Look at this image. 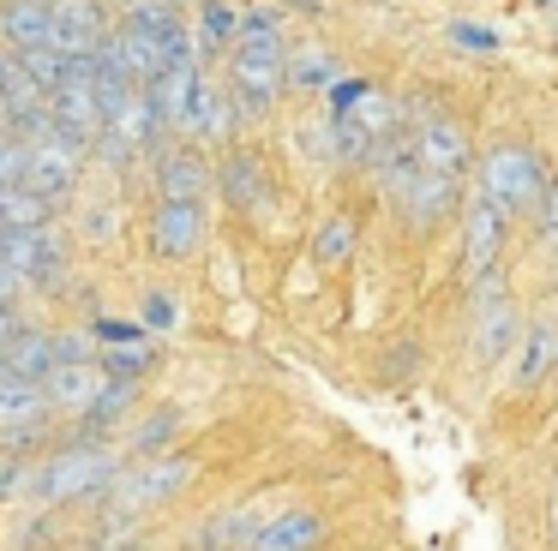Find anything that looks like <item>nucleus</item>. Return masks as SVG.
Returning a JSON list of instances; mask_svg holds the SVG:
<instances>
[{
  "label": "nucleus",
  "mask_w": 558,
  "mask_h": 551,
  "mask_svg": "<svg viewBox=\"0 0 558 551\" xmlns=\"http://www.w3.org/2000/svg\"><path fill=\"white\" fill-rule=\"evenodd\" d=\"M229 90H234V102H241V114H265V108L289 90V54H282V19H277V7L241 12Z\"/></svg>",
  "instance_id": "1"
},
{
  "label": "nucleus",
  "mask_w": 558,
  "mask_h": 551,
  "mask_svg": "<svg viewBox=\"0 0 558 551\" xmlns=\"http://www.w3.org/2000/svg\"><path fill=\"white\" fill-rule=\"evenodd\" d=\"M541 192H546V168L529 144H498V150L481 156V198L493 204L505 222L529 210Z\"/></svg>",
  "instance_id": "2"
},
{
  "label": "nucleus",
  "mask_w": 558,
  "mask_h": 551,
  "mask_svg": "<svg viewBox=\"0 0 558 551\" xmlns=\"http://www.w3.org/2000/svg\"><path fill=\"white\" fill-rule=\"evenodd\" d=\"M114 479H121V455L102 443H78V450L54 455L49 467H37V503H85L109 491Z\"/></svg>",
  "instance_id": "3"
},
{
  "label": "nucleus",
  "mask_w": 558,
  "mask_h": 551,
  "mask_svg": "<svg viewBox=\"0 0 558 551\" xmlns=\"http://www.w3.org/2000/svg\"><path fill=\"white\" fill-rule=\"evenodd\" d=\"M0 264L31 287H61L66 282V240L54 228H7L0 234Z\"/></svg>",
  "instance_id": "4"
},
{
  "label": "nucleus",
  "mask_w": 558,
  "mask_h": 551,
  "mask_svg": "<svg viewBox=\"0 0 558 551\" xmlns=\"http://www.w3.org/2000/svg\"><path fill=\"white\" fill-rule=\"evenodd\" d=\"M193 486V462L186 455H145V467L114 479V510H157V503L181 498Z\"/></svg>",
  "instance_id": "5"
},
{
  "label": "nucleus",
  "mask_w": 558,
  "mask_h": 551,
  "mask_svg": "<svg viewBox=\"0 0 558 551\" xmlns=\"http://www.w3.org/2000/svg\"><path fill=\"white\" fill-rule=\"evenodd\" d=\"M78 174H85V144H73L61 126H54L49 138L25 144V186H37L43 198L61 204L66 192L78 186Z\"/></svg>",
  "instance_id": "6"
},
{
  "label": "nucleus",
  "mask_w": 558,
  "mask_h": 551,
  "mask_svg": "<svg viewBox=\"0 0 558 551\" xmlns=\"http://www.w3.org/2000/svg\"><path fill=\"white\" fill-rule=\"evenodd\" d=\"M114 36L109 24V0H54V54H102V42Z\"/></svg>",
  "instance_id": "7"
},
{
  "label": "nucleus",
  "mask_w": 558,
  "mask_h": 551,
  "mask_svg": "<svg viewBox=\"0 0 558 551\" xmlns=\"http://www.w3.org/2000/svg\"><path fill=\"white\" fill-rule=\"evenodd\" d=\"M414 156H421L433 174H450V180H462L469 174V132H462V120H450V114H426L421 126H414Z\"/></svg>",
  "instance_id": "8"
},
{
  "label": "nucleus",
  "mask_w": 558,
  "mask_h": 551,
  "mask_svg": "<svg viewBox=\"0 0 558 551\" xmlns=\"http://www.w3.org/2000/svg\"><path fill=\"white\" fill-rule=\"evenodd\" d=\"M510 335H517V306H510V294L493 276H481V311H474V354H481V366L510 359Z\"/></svg>",
  "instance_id": "9"
},
{
  "label": "nucleus",
  "mask_w": 558,
  "mask_h": 551,
  "mask_svg": "<svg viewBox=\"0 0 558 551\" xmlns=\"http://www.w3.org/2000/svg\"><path fill=\"white\" fill-rule=\"evenodd\" d=\"M198 240H205V210L198 198H162L157 216H150V246L162 258H193Z\"/></svg>",
  "instance_id": "10"
},
{
  "label": "nucleus",
  "mask_w": 558,
  "mask_h": 551,
  "mask_svg": "<svg viewBox=\"0 0 558 551\" xmlns=\"http://www.w3.org/2000/svg\"><path fill=\"white\" fill-rule=\"evenodd\" d=\"M318 546H325V515L318 510H277L246 539V551H318Z\"/></svg>",
  "instance_id": "11"
},
{
  "label": "nucleus",
  "mask_w": 558,
  "mask_h": 551,
  "mask_svg": "<svg viewBox=\"0 0 558 551\" xmlns=\"http://www.w3.org/2000/svg\"><path fill=\"white\" fill-rule=\"evenodd\" d=\"M198 84H205V72H198V60H174V66H162L157 78L145 84V90H150V102H157V114H162V126L186 132V114H193V96H198Z\"/></svg>",
  "instance_id": "12"
},
{
  "label": "nucleus",
  "mask_w": 558,
  "mask_h": 551,
  "mask_svg": "<svg viewBox=\"0 0 558 551\" xmlns=\"http://www.w3.org/2000/svg\"><path fill=\"white\" fill-rule=\"evenodd\" d=\"M234 120H241V102H234L229 84H198L193 96V114H186V138L193 144H229L234 138Z\"/></svg>",
  "instance_id": "13"
},
{
  "label": "nucleus",
  "mask_w": 558,
  "mask_h": 551,
  "mask_svg": "<svg viewBox=\"0 0 558 551\" xmlns=\"http://www.w3.org/2000/svg\"><path fill=\"white\" fill-rule=\"evenodd\" d=\"M43 383H49V402H54V407H66V414H85V407L102 395L109 371H102L97 359H61V366H54Z\"/></svg>",
  "instance_id": "14"
},
{
  "label": "nucleus",
  "mask_w": 558,
  "mask_h": 551,
  "mask_svg": "<svg viewBox=\"0 0 558 551\" xmlns=\"http://www.w3.org/2000/svg\"><path fill=\"white\" fill-rule=\"evenodd\" d=\"M54 36V0H0V42L7 48H43Z\"/></svg>",
  "instance_id": "15"
},
{
  "label": "nucleus",
  "mask_w": 558,
  "mask_h": 551,
  "mask_svg": "<svg viewBox=\"0 0 558 551\" xmlns=\"http://www.w3.org/2000/svg\"><path fill=\"white\" fill-rule=\"evenodd\" d=\"M457 228H462V252H469V270H474V276H493L498 240H505V216H498L486 198H474L469 210L457 216Z\"/></svg>",
  "instance_id": "16"
},
{
  "label": "nucleus",
  "mask_w": 558,
  "mask_h": 551,
  "mask_svg": "<svg viewBox=\"0 0 558 551\" xmlns=\"http://www.w3.org/2000/svg\"><path fill=\"white\" fill-rule=\"evenodd\" d=\"M49 414H54L49 383L19 378V371H7V378H0V431H13V426H43Z\"/></svg>",
  "instance_id": "17"
},
{
  "label": "nucleus",
  "mask_w": 558,
  "mask_h": 551,
  "mask_svg": "<svg viewBox=\"0 0 558 551\" xmlns=\"http://www.w3.org/2000/svg\"><path fill=\"white\" fill-rule=\"evenodd\" d=\"M157 192L162 198H205L210 192V162L198 150H162L157 156Z\"/></svg>",
  "instance_id": "18"
},
{
  "label": "nucleus",
  "mask_w": 558,
  "mask_h": 551,
  "mask_svg": "<svg viewBox=\"0 0 558 551\" xmlns=\"http://www.w3.org/2000/svg\"><path fill=\"white\" fill-rule=\"evenodd\" d=\"M7 366L19 371V378H49L54 366H61V342H54L49 330H19L13 342H7Z\"/></svg>",
  "instance_id": "19"
},
{
  "label": "nucleus",
  "mask_w": 558,
  "mask_h": 551,
  "mask_svg": "<svg viewBox=\"0 0 558 551\" xmlns=\"http://www.w3.org/2000/svg\"><path fill=\"white\" fill-rule=\"evenodd\" d=\"M0 222L7 228H49L54 222V198H43L37 186L13 180V186H0Z\"/></svg>",
  "instance_id": "20"
},
{
  "label": "nucleus",
  "mask_w": 558,
  "mask_h": 551,
  "mask_svg": "<svg viewBox=\"0 0 558 551\" xmlns=\"http://www.w3.org/2000/svg\"><path fill=\"white\" fill-rule=\"evenodd\" d=\"M234 36H241V12L229 0H205L198 7V48H234Z\"/></svg>",
  "instance_id": "21"
},
{
  "label": "nucleus",
  "mask_w": 558,
  "mask_h": 551,
  "mask_svg": "<svg viewBox=\"0 0 558 551\" xmlns=\"http://www.w3.org/2000/svg\"><path fill=\"white\" fill-rule=\"evenodd\" d=\"M289 84H294V90H330V84H337V60H330L325 48L289 54Z\"/></svg>",
  "instance_id": "22"
},
{
  "label": "nucleus",
  "mask_w": 558,
  "mask_h": 551,
  "mask_svg": "<svg viewBox=\"0 0 558 551\" xmlns=\"http://www.w3.org/2000/svg\"><path fill=\"white\" fill-rule=\"evenodd\" d=\"M222 192H229L234 204H265V180H258V162L253 156H229V162H222Z\"/></svg>",
  "instance_id": "23"
},
{
  "label": "nucleus",
  "mask_w": 558,
  "mask_h": 551,
  "mask_svg": "<svg viewBox=\"0 0 558 551\" xmlns=\"http://www.w3.org/2000/svg\"><path fill=\"white\" fill-rule=\"evenodd\" d=\"M97 366L109 371V378H126V383H133V378H145V371L157 366V354H150L145 342H121V347H109V354H97Z\"/></svg>",
  "instance_id": "24"
},
{
  "label": "nucleus",
  "mask_w": 558,
  "mask_h": 551,
  "mask_svg": "<svg viewBox=\"0 0 558 551\" xmlns=\"http://www.w3.org/2000/svg\"><path fill=\"white\" fill-rule=\"evenodd\" d=\"M19 498H37V467L25 455H0V503H19Z\"/></svg>",
  "instance_id": "25"
},
{
  "label": "nucleus",
  "mask_w": 558,
  "mask_h": 551,
  "mask_svg": "<svg viewBox=\"0 0 558 551\" xmlns=\"http://www.w3.org/2000/svg\"><path fill=\"white\" fill-rule=\"evenodd\" d=\"M313 252H318V264H342V258H349V252H354V222H349V216H330V222L318 228Z\"/></svg>",
  "instance_id": "26"
},
{
  "label": "nucleus",
  "mask_w": 558,
  "mask_h": 551,
  "mask_svg": "<svg viewBox=\"0 0 558 551\" xmlns=\"http://www.w3.org/2000/svg\"><path fill=\"white\" fill-rule=\"evenodd\" d=\"M19 66H25L31 78H37L43 90H49V96H54V84L66 78V54H54L49 42H43V48H25V54H19Z\"/></svg>",
  "instance_id": "27"
},
{
  "label": "nucleus",
  "mask_w": 558,
  "mask_h": 551,
  "mask_svg": "<svg viewBox=\"0 0 558 551\" xmlns=\"http://www.w3.org/2000/svg\"><path fill=\"white\" fill-rule=\"evenodd\" d=\"M546 354H553V330L541 323V330L529 335V347H522V366H517V378H522V383H534V378L546 371Z\"/></svg>",
  "instance_id": "28"
},
{
  "label": "nucleus",
  "mask_w": 558,
  "mask_h": 551,
  "mask_svg": "<svg viewBox=\"0 0 558 551\" xmlns=\"http://www.w3.org/2000/svg\"><path fill=\"white\" fill-rule=\"evenodd\" d=\"M13 180H25V144L0 126V186H13Z\"/></svg>",
  "instance_id": "29"
},
{
  "label": "nucleus",
  "mask_w": 558,
  "mask_h": 551,
  "mask_svg": "<svg viewBox=\"0 0 558 551\" xmlns=\"http://www.w3.org/2000/svg\"><path fill=\"white\" fill-rule=\"evenodd\" d=\"M169 431H174V414H157V419H150V426H138L133 450H138V455H157L162 443H169Z\"/></svg>",
  "instance_id": "30"
},
{
  "label": "nucleus",
  "mask_w": 558,
  "mask_h": 551,
  "mask_svg": "<svg viewBox=\"0 0 558 551\" xmlns=\"http://www.w3.org/2000/svg\"><path fill=\"white\" fill-rule=\"evenodd\" d=\"M145 323H150V330H174V323H181L174 299L169 294H145Z\"/></svg>",
  "instance_id": "31"
},
{
  "label": "nucleus",
  "mask_w": 558,
  "mask_h": 551,
  "mask_svg": "<svg viewBox=\"0 0 558 551\" xmlns=\"http://www.w3.org/2000/svg\"><path fill=\"white\" fill-rule=\"evenodd\" d=\"M97 335H102V342H114V347H121V342H145V323H114V318H97Z\"/></svg>",
  "instance_id": "32"
},
{
  "label": "nucleus",
  "mask_w": 558,
  "mask_h": 551,
  "mask_svg": "<svg viewBox=\"0 0 558 551\" xmlns=\"http://www.w3.org/2000/svg\"><path fill=\"white\" fill-rule=\"evenodd\" d=\"M19 330H25V323H19V311L7 306V299H0V354H7V342H13Z\"/></svg>",
  "instance_id": "33"
},
{
  "label": "nucleus",
  "mask_w": 558,
  "mask_h": 551,
  "mask_svg": "<svg viewBox=\"0 0 558 551\" xmlns=\"http://www.w3.org/2000/svg\"><path fill=\"white\" fill-rule=\"evenodd\" d=\"M450 36H457V42H469V48H493V36L474 30V24H450Z\"/></svg>",
  "instance_id": "34"
},
{
  "label": "nucleus",
  "mask_w": 558,
  "mask_h": 551,
  "mask_svg": "<svg viewBox=\"0 0 558 551\" xmlns=\"http://www.w3.org/2000/svg\"><path fill=\"white\" fill-rule=\"evenodd\" d=\"M19 72H25V66H19V60H13V54H0V96L13 90V78H19Z\"/></svg>",
  "instance_id": "35"
},
{
  "label": "nucleus",
  "mask_w": 558,
  "mask_h": 551,
  "mask_svg": "<svg viewBox=\"0 0 558 551\" xmlns=\"http://www.w3.org/2000/svg\"><path fill=\"white\" fill-rule=\"evenodd\" d=\"M541 228L558 240V186H553V198H546V216H541Z\"/></svg>",
  "instance_id": "36"
},
{
  "label": "nucleus",
  "mask_w": 558,
  "mask_h": 551,
  "mask_svg": "<svg viewBox=\"0 0 558 551\" xmlns=\"http://www.w3.org/2000/svg\"><path fill=\"white\" fill-rule=\"evenodd\" d=\"M13 287H19V276H13V270H7V264H0V299L13 294Z\"/></svg>",
  "instance_id": "37"
},
{
  "label": "nucleus",
  "mask_w": 558,
  "mask_h": 551,
  "mask_svg": "<svg viewBox=\"0 0 558 551\" xmlns=\"http://www.w3.org/2000/svg\"><path fill=\"white\" fill-rule=\"evenodd\" d=\"M7 371H13V366H7V354H0V378H7Z\"/></svg>",
  "instance_id": "38"
},
{
  "label": "nucleus",
  "mask_w": 558,
  "mask_h": 551,
  "mask_svg": "<svg viewBox=\"0 0 558 551\" xmlns=\"http://www.w3.org/2000/svg\"><path fill=\"white\" fill-rule=\"evenodd\" d=\"M0 126H7V102H0Z\"/></svg>",
  "instance_id": "39"
},
{
  "label": "nucleus",
  "mask_w": 558,
  "mask_h": 551,
  "mask_svg": "<svg viewBox=\"0 0 558 551\" xmlns=\"http://www.w3.org/2000/svg\"><path fill=\"white\" fill-rule=\"evenodd\" d=\"M121 7H133V0H121Z\"/></svg>",
  "instance_id": "40"
}]
</instances>
